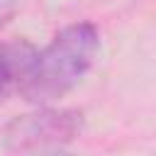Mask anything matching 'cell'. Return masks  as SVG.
Here are the masks:
<instances>
[{"instance_id":"6da1fadb","label":"cell","mask_w":156,"mask_h":156,"mask_svg":"<svg viewBox=\"0 0 156 156\" xmlns=\"http://www.w3.org/2000/svg\"><path fill=\"white\" fill-rule=\"evenodd\" d=\"M100 49V32L93 22H78L61 29L51 44L32 58L20 93L27 102L46 105L71 93L90 71Z\"/></svg>"},{"instance_id":"277c9868","label":"cell","mask_w":156,"mask_h":156,"mask_svg":"<svg viewBox=\"0 0 156 156\" xmlns=\"http://www.w3.org/2000/svg\"><path fill=\"white\" fill-rule=\"evenodd\" d=\"M17 5H20V0H0V27L7 24V20L15 15Z\"/></svg>"},{"instance_id":"7a4b0ae2","label":"cell","mask_w":156,"mask_h":156,"mask_svg":"<svg viewBox=\"0 0 156 156\" xmlns=\"http://www.w3.org/2000/svg\"><path fill=\"white\" fill-rule=\"evenodd\" d=\"M83 132L78 110H37L15 117L5 127V144L12 151H49L63 149Z\"/></svg>"},{"instance_id":"3957f363","label":"cell","mask_w":156,"mask_h":156,"mask_svg":"<svg viewBox=\"0 0 156 156\" xmlns=\"http://www.w3.org/2000/svg\"><path fill=\"white\" fill-rule=\"evenodd\" d=\"M34 56H37V49L24 39L7 41L0 46V102L12 90H20V83Z\"/></svg>"}]
</instances>
